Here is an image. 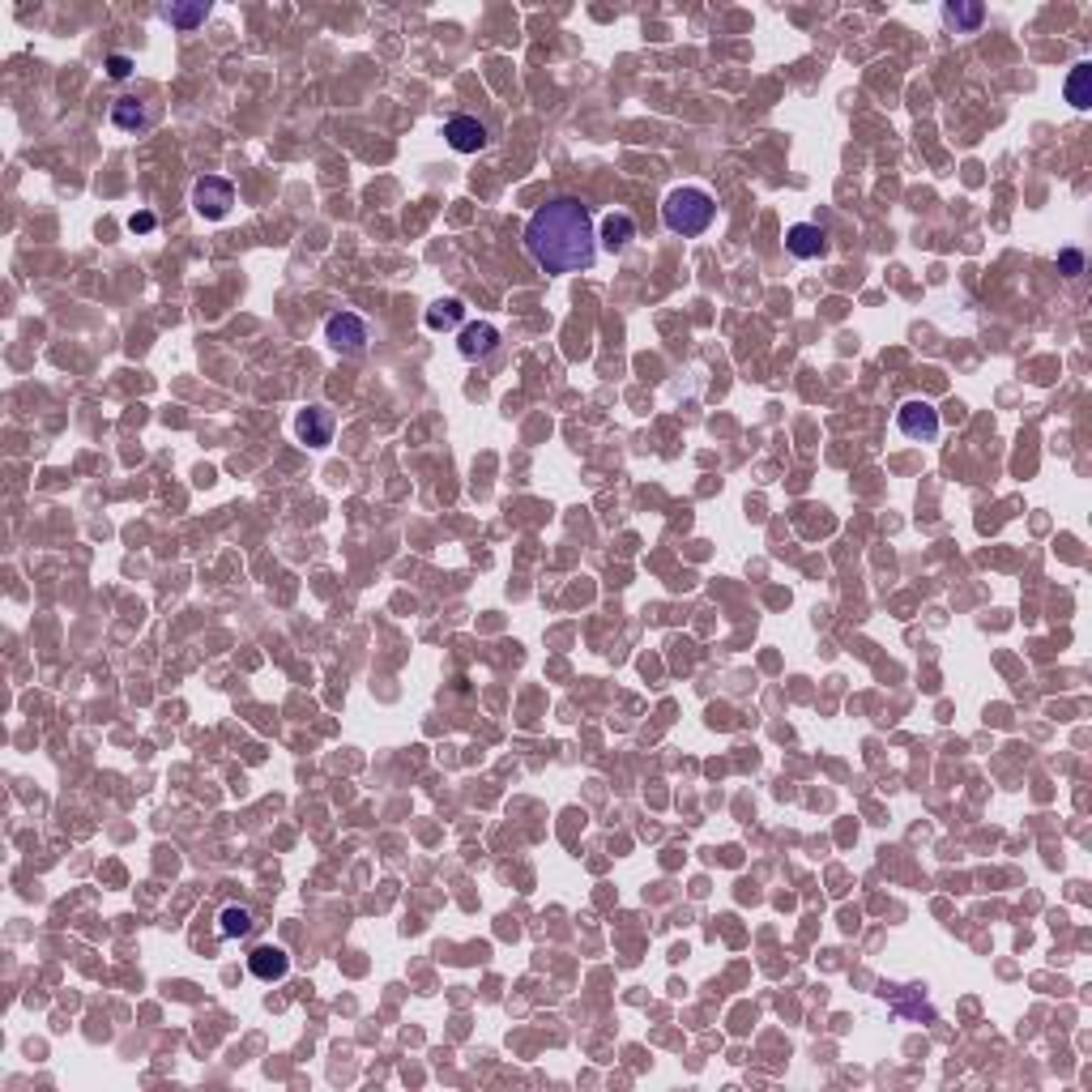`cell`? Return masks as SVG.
I'll return each mask as SVG.
<instances>
[{
  "label": "cell",
  "mask_w": 1092,
  "mask_h": 1092,
  "mask_svg": "<svg viewBox=\"0 0 1092 1092\" xmlns=\"http://www.w3.org/2000/svg\"><path fill=\"white\" fill-rule=\"evenodd\" d=\"M112 125L125 129V132H137L150 125V116H145V107L137 103V98H116L112 103Z\"/></svg>",
  "instance_id": "obj_13"
},
{
  "label": "cell",
  "mask_w": 1092,
  "mask_h": 1092,
  "mask_svg": "<svg viewBox=\"0 0 1092 1092\" xmlns=\"http://www.w3.org/2000/svg\"><path fill=\"white\" fill-rule=\"evenodd\" d=\"M107 73H112L116 81H125L129 73H132V60H129V56H120V52H116V56H107Z\"/></svg>",
  "instance_id": "obj_19"
},
{
  "label": "cell",
  "mask_w": 1092,
  "mask_h": 1092,
  "mask_svg": "<svg viewBox=\"0 0 1092 1092\" xmlns=\"http://www.w3.org/2000/svg\"><path fill=\"white\" fill-rule=\"evenodd\" d=\"M785 248L799 256V261H815V256L828 252V235L815 223H799V227L785 231Z\"/></svg>",
  "instance_id": "obj_8"
},
{
  "label": "cell",
  "mask_w": 1092,
  "mask_h": 1092,
  "mask_svg": "<svg viewBox=\"0 0 1092 1092\" xmlns=\"http://www.w3.org/2000/svg\"><path fill=\"white\" fill-rule=\"evenodd\" d=\"M598 239H602L606 252H623V248H628V243L636 239V218L623 214V210L606 214V218H602V235H598Z\"/></svg>",
  "instance_id": "obj_11"
},
{
  "label": "cell",
  "mask_w": 1092,
  "mask_h": 1092,
  "mask_svg": "<svg viewBox=\"0 0 1092 1092\" xmlns=\"http://www.w3.org/2000/svg\"><path fill=\"white\" fill-rule=\"evenodd\" d=\"M294 432H299V440H303L308 448H325L329 440H334V410H325V406L299 410V419H294Z\"/></svg>",
  "instance_id": "obj_7"
},
{
  "label": "cell",
  "mask_w": 1092,
  "mask_h": 1092,
  "mask_svg": "<svg viewBox=\"0 0 1092 1092\" xmlns=\"http://www.w3.org/2000/svg\"><path fill=\"white\" fill-rule=\"evenodd\" d=\"M158 14H163V22H171V26H180V30H196L205 22V14H210V5H205V0H192V5H163Z\"/></svg>",
  "instance_id": "obj_12"
},
{
  "label": "cell",
  "mask_w": 1092,
  "mask_h": 1092,
  "mask_svg": "<svg viewBox=\"0 0 1092 1092\" xmlns=\"http://www.w3.org/2000/svg\"><path fill=\"white\" fill-rule=\"evenodd\" d=\"M525 252L546 274H581L598 256V235L589 205L576 196H555L525 223Z\"/></svg>",
  "instance_id": "obj_1"
},
{
  "label": "cell",
  "mask_w": 1092,
  "mask_h": 1092,
  "mask_svg": "<svg viewBox=\"0 0 1092 1092\" xmlns=\"http://www.w3.org/2000/svg\"><path fill=\"white\" fill-rule=\"evenodd\" d=\"M897 427H901V436H910V440H935L939 436V410L930 406V401H905V406L897 410Z\"/></svg>",
  "instance_id": "obj_5"
},
{
  "label": "cell",
  "mask_w": 1092,
  "mask_h": 1092,
  "mask_svg": "<svg viewBox=\"0 0 1092 1092\" xmlns=\"http://www.w3.org/2000/svg\"><path fill=\"white\" fill-rule=\"evenodd\" d=\"M713 218H717V201L704 188H674L666 196V205H661L666 231H674V235H683V239L704 235V231L713 227Z\"/></svg>",
  "instance_id": "obj_2"
},
{
  "label": "cell",
  "mask_w": 1092,
  "mask_h": 1092,
  "mask_svg": "<svg viewBox=\"0 0 1092 1092\" xmlns=\"http://www.w3.org/2000/svg\"><path fill=\"white\" fill-rule=\"evenodd\" d=\"M1059 269H1063L1066 278H1079V274H1084V252H1075V248L1059 252Z\"/></svg>",
  "instance_id": "obj_18"
},
{
  "label": "cell",
  "mask_w": 1092,
  "mask_h": 1092,
  "mask_svg": "<svg viewBox=\"0 0 1092 1092\" xmlns=\"http://www.w3.org/2000/svg\"><path fill=\"white\" fill-rule=\"evenodd\" d=\"M943 18H948V26H956V30H977L981 22H986V5H964V0H952V5L943 9Z\"/></svg>",
  "instance_id": "obj_16"
},
{
  "label": "cell",
  "mask_w": 1092,
  "mask_h": 1092,
  "mask_svg": "<svg viewBox=\"0 0 1092 1092\" xmlns=\"http://www.w3.org/2000/svg\"><path fill=\"white\" fill-rule=\"evenodd\" d=\"M457 346H461V354H465V359H470V363H474V359H487V354L499 346V329H495V325H487V321H478V325H465V329H461V341H457Z\"/></svg>",
  "instance_id": "obj_10"
},
{
  "label": "cell",
  "mask_w": 1092,
  "mask_h": 1092,
  "mask_svg": "<svg viewBox=\"0 0 1092 1092\" xmlns=\"http://www.w3.org/2000/svg\"><path fill=\"white\" fill-rule=\"evenodd\" d=\"M252 913L248 910H239V905H227L223 913H218V935L223 939H243V935H252Z\"/></svg>",
  "instance_id": "obj_14"
},
{
  "label": "cell",
  "mask_w": 1092,
  "mask_h": 1092,
  "mask_svg": "<svg viewBox=\"0 0 1092 1092\" xmlns=\"http://www.w3.org/2000/svg\"><path fill=\"white\" fill-rule=\"evenodd\" d=\"M129 231H141V235H145V231H154V214H132Z\"/></svg>",
  "instance_id": "obj_20"
},
{
  "label": "cell",
  "mask_w": 1092,
  "mask_h": 1092,
  "mask_svg": "<svg viewBox=\"0 0 1092 1092\" xmlns=\"http://www.w3.org/2000/svg\"><path fill=\"white\" fill-rule=\"evenodd\" d=\"M1088 81H1092V65H1075L1071 69V78H1066V103L1075 107V112H1088V103H1092V94H1088Z\"/></svg>",
  "instance_id": "obj_15"
},
{
  "label": "cell",
  "mask_w": 1092,
  "mask_h": 1092,
  "mask_svg": "<svg viewBox=\"0 0 1092 1092\" xmlns=\"http://www.w3.org/2000/svg\"><path fill=\"white\" fill-rule=\"evenodd\" d=\"M461 316H465V303L461 299H440V303H432V308H427V329H452V325H461Z\"/></svg>",
  "instance_id": "obj_17"
},
{
  "label": "cell",
  "mask_w": 1092,
  "mask_h": 1092,
  "mask_svg": "<svg viewBox=\"0 0 1092 1092\" xmlns=\"http://www.w3.org/2000/svg\"><path fill=\"white\" fill-rule=\"evenodd\" d=\"M192 205L201 218H210V223H218V218L231 214V205H235V183L223 180V176H205L192 183Z\"/></svg>",
  "instance_id": "obj_3"
},
{
  "label": "cell",
  "mask_w": 1092,
  "mask_h": 1092,
  "mask_svg": "<svg viewBox=\"0 0 1092 1092\" xmlns=\"http://www.w3.org/2000/svg\"><path fill=\"white\" fill-rule=\"evenodd\" d=\"M248 973L256 981H282V977L290 973V956L282 952V948H274V943H265V948H256L248 956Z\"/></svg>",
  "instance_id": "obj_9"
},
{
  "label": "cell",
  "mask_w": 1092,
  "mask_h": 1092,
  "mask_svg": "<svg viewBox=\"0 0 1092 1092\" xmlns=\"http://www.w3.org/2000/svg\"><path fill=\"white\" fill-rule=\"evenodd\" d=\"M325 341L334 350H346V354L363 350L367 346V321H363V316H354V312L329 316V321H325Z\"/></svg>",
  "instance_id": "obj_4"
},
{
  "label": "cell",
  "mask_w": 1092,
  "mask_h": 1092,
  "mask_svg": "<svg viewBox=\"0 0 1092 1092\" xmlns=\"http://www.w3.org/2000/svg\"><path fill=\"white\" fill-rule=\"evenodd\" d=\"M444 137H448V145L457 154L487 150V125H483V120H474V116H452L448 125H444Z\"/></svg>",
  "instance_id": "obj_6"
}]
</instances>
